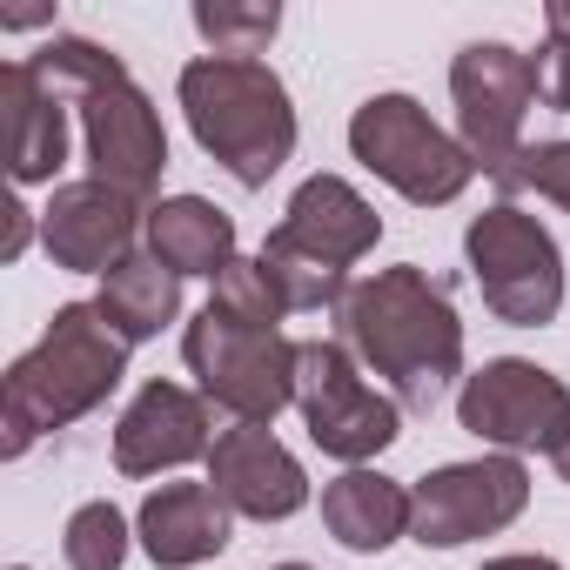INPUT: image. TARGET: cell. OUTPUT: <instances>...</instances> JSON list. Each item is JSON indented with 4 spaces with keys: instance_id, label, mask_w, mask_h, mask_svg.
I'll use <instances>...</instances> for the list:
<instances>
[{
    "instance_id": "6da1fadb",
    "label": "cell",
    "mask_w": 570,
    "mask_h": 570,
    "mask_svg": "<svg viewBox=\"0 0 570 570\" xmlns=\"http://www.w3.org/2000/svg\"><path fill=\"white\" fill-rule=\"evenodd\" d=\"M336 316H343V350L363 356L410 416H430L463 376V323L443 282H430L423 268H383L356 282Z\"/></svg>"
},
{
    "instance_id": "7a4b0ae2",
    "label": "cell",
    "mask_w": 570,
    "mask_h": 570,
    "mask_svg": "<svg viewBox=\"0 0 570 570\" xmlns=\"http://www.w3.org/2000/svg\"><path fill=\"white\" fill-rule=\"evenodd\" d=\"M61 101L75 95L81 101V128H88V161H95V181L148 202L161 168H168V135L148 108V95L128 81L121 55L95 48V41H48L35 61H28Z\"/></svg>"
},
{
    "instance_id": "3957f363",
    "label": "cell",
    "mask_w": 570,
    "mask_h": 570,
    "mask_svg": "<svg viewBox=\"0 0 570 570\" xmlns=\"http://www.w3.org/2000/svg\"><path fill=\"white\" fill-rule=\"evenodd\" d=\"M121 376H128V343L108 330V316L95 303L55 309V330L8 370V390H0L8 456H21L35 436L68 430L75 416H88L95 403H108V390Z\"/></svg>"
},
{
    "instance_id": "277c9868",
    "label": "cell",
    "mask_w": 570,
    "mask_h": 570,
    "mask_svg": "<svg viewBox=\"0 0 570 570\" xmlns=\"http://www.w3.org/2000/svg\"><path fill=\"white\" fill-rule=\"evenodd\" d=\"M181 108L195 141L242 181L262 188L282 161L296 155V108L289 88H282L262 61H222L202 55L181 68Z\"/></svg>"
},
{
    "instance_id": "5b68a950",
    "label": "cell",
    "mask_w": 570,
    "mask_h": 570,
    "mask_svg": "<svg viewBox=\"0 0 570 570\" xmlns=\"http://www.w3.org/2000/svg\"><path fill=\"white\" fill-rule=\"evenodd\" d=\"M181 356L202 376V396L215 410H228L235 423H275L296 403L303 343H289L282 330H242V323L202 309L181 336Z\"/></svg>"
},
{
    "instance_id": "8992f818",
    "label": "cell",
    "mask_w": 570,
    "mask_h": 570,
    "mask_svg": "<svg viewBox=\"0 0 570 570\" xmlns=\"http://www.w3.org/2000/svg\"><path fill=\"white\" fill-rule=\"evenodd\" d=\"M470 248V268H476V289L490 303L497 323H517V330H543L557 309H563V255L550 242V228L510 202L483 208L463 235Z\"/></svg>"
},
{
    "instance_id": "52a82bcc",
    "label": "cell",
    "mask_w": 570,
    "mask_h": 570,
    "mask_svg": "<svg viewBox=\"0 0 570 570\" xmlns=\"http://www.w3.org/2000/svg\"><path fill=\"white\" fill-rule=\"evenodd\" d=\"M350 148H356V161H363L370 175H383L396 195H410V202H423V208L456 202V195L470 188V175H476L470 148L450 141L410 95H376V101H363L356 121H350Z\"/></svg>"
},
{
    "instance_id": "ba28073f",
    "label": "cell",
    "mask_w": 570,
    "mask_h": 570,
    "mask_svg": "<svg viewBox=\"0 0 570 570\" xmlns=\"http://www.w3.org/2000/svg\"><path fill=\"white\" fill-rule=\"evenodd\" d=\"M450 95H456V135L470 161L490 181H503L510 161L523 155V115L543 101L537 55H517L503 41H470L450 68Z\"/></svg>"
},
{
    "instance_id": "9c48e42d",
    "label": "cell",
    "mask_w": 570,
    "mask_h": 570,
    "mask_svg": "<svg viewBox=\"0 0 570 570\" xmlns=\"http://www.w3.org/2000/svg\"><path fill=\"white\" fill-rule=\"evenodd\" d=\"M296 410L316 436L323 456L336 463H356L390 450L403 436V410L396 396H376L363 376H356V356L343 343H303V363H296Z\"/></svg>"
},
{
    "instance_id": "30bf717a",
    "label": "cell",
    "mask_w": 570,
    "mask_h": 570,
    "mask_svg": "<svg viewBox=\"0 0 570 570\" xmlns=\"http://www.w3.org/2000/svg\"><path fill=\"white\" fill-rule=\"evenodd\" d=\"M530 503V476L517 456H476V463H450L436 476H423L410 490V537L423 550H450L470 537H490L503 523H517Z\"/></svg>"
},
{
    "instance_id": "8fae6325",
    "label": "cell",
    "mask_w": 570,
    "mask_h": 570,
    "mask_svg": "<svg viewBox=\"0 0 570 570\" xmlns=\"http://www.w3.org/2000/svg\"><path fill=\"white\" fill-rule=\"evenodd\" d=\"M456 416H463V430L483 436V443H503V450H543V456H550L557 436L570 430V390H563L550 370L503 356V363H483V370L463 383Z\"/></svg>"
},
{
    "instance_id": "7c38bea8",
    "label": "cell",
    "mask_w": 570,
    "mask_h": 570,
    "mask_svg": "<svg viewBox=\"0 0 570 570\" xmlns=\"http://www.w3.org/2000/svg\"><path fill=\"white\" fill-rule=\"evenodd\" d=\"M208 490H215L228 510L262 517V523L296 517V510L309 503V476H303V463L275 443L268 423H235V430L215 436V450H208Z\"/></svg>"
},
{
    "instance_id": "4fadbf2b",
    "label": "cell",
    "mask_w": 570,
    "mask_h": 570,
    "mask_svg": "<svg viewBox=\"0 0 570 570\" xmlns=\"http://www.w3.org/2000/svg\"><path fill=\"white\" fill-rule=\"evenodd\" d=\"M215 450V416L208 396H188L181 383H148L121 423H115V470L121 476H161Z\"/></svg>"
},
{
    "instance_id": "5bb4252c",
    "label": "cell",
    "mask_w": 570,
    "mask_h": 570,
    "mask_svg": "<svg viewBox=\"0 0 570 570\" xmlns=\"http://www.w3.org/2000/svg\"><path fill=\"white\" fill-rule=\"evenodd\" d=\"M141 202L108 188V181H68L55 188L48 215H41V242L61 268H115L135 255V235H141Z\"/></svg>"
},
{
    "instance_id": "9a60e30c",
    "label": "cell",
    "mask_w": 570,
    "mask_h": 570,
    "mask_svg": "<svg viewBox=\"0 0 570 570\" xmlns=\"http://www.w3.org/2000/svg\"><path fill=\"white\" fill-rule=\"evenodd\" d=\"M275 235L289 242V248H303V255H316V262H330V268L350 275V262H363L376 248L383 222H376V208L343 175H309L296 188V202H289V215H282Z\"/></svg>"
},
{
    "instance_id": "2e32d148",
    "label": "cell",
    "mask_w": 570,
    "mask_h": 570,
    "mask_svg": "<svg viewBox=\"0 0 570 570\" xmlns=\"http://www.w3.org/2000/svg\"><path fill=\"white\" fill-rule=\"evenodd\" d=\"M0 128H8L14 181H55V168L68 161V108L28 61L0 68Z\"/></svg>"
},
{
    "instance_id": "e0dca14e",
    "label": "cell",
    "mask_w": 570,
    "mask_h": 570,
    "mask_svg": "<svg viewBox=\"0 0 570 570\" xmlns=\"http://www.w3.org/2000/svg\"><path fill=\"white\" fill-rule=\"evenodd\" d=\"M141 543H148L155 563L188 570V563H202L228 543V503L208 483H161L141 503Z\"/></svg>"
},
{
    "instance_id": "ac0fdd59",
    "label": "cell",
    "mask_w": 570,
    "mask_h": 570,
    "mask_svg": "<svg viewBox=\"0 0 570 570\" xmlns=\"http://www.w3.org/2000/svg\"><path fill=\"white\" fill-rule=\"evenodd\" d=\"M323 523L343 550H390L403 530H410V490L390 483L383 470H343L330 490H323Z\"/></svg>"
},
{
    "instance_id": "d6986e66",
    "label": "cell",
    "mask_w": 570,
    "mask_h": 570,
    "mask_svg": "<svg viewBox=\"0 0 570 570\" xmlns=\"http://www.w3.org/2000/svg\"><path fill=\"white\" fill-rule=\"evenodd\" d=\"M95 309L108 316V330H115L121 343H148V336H155L161 323H175V309H181V275H175L155 248H135L128 262L108 268Z\"/></svg>"
},
{
    "instance_id": "ffe728a7",
    "label": "cell",
    "mask_w": 570,
    "mask_h": 570,
    "mask_svg": "<svg viewBox=\"0 0 570 570\" xmlns=\"http://www.w3.org/2000/svg\"><path fill=\"white\" fill-rule=\"evenodd\" d=\"M148 248L175 275H222L235 262V222L202 195H175L148 208Z\"/></svg>"
},
{
    "instance_id": "44dd1931",
    "label": "cell",
    "mask_w": 570,
    "mask_h": 570,
    "mask_svg": "<svg viewBox=\"0 0 570 570\" xmlns=\"http://www.w3.org/2000/svg\"><path fill=\"white\" fill-rule=\"evenodd\" d=\"M255 262L268 268L282 309H343V296H350V275H343V268H330V262H316V255L289 248L282 235H268Z\"/></svg>"
},
{
    "instance_id": "7402d4cb",
    "label": "cell",
    "mask_w": 570,
    "mask_h": 570,
    "mask_svg": "<svg viewBox=\"0 0 570 570\" xmlns=\"http://www.w3.org/2000/svg\"><path fill=\"white\" fill-rule=\"evenodd\" d=\"M195 28L202 41L222 55V61H255L268 48V35L282 28V8L268 0V8H228V0H202L195 8Z\"/></svg>"
},
{
    "instance_id": "603a6c76",
    "label": "cell",
    "mask_w": 570,
    "mask_h": 570,
    "mask_svg": "<svg viewBox=\"0 0 570 570\" xmlns=\"http://www.w3.org/2000/svg\"><path fill=\"white\" fill-rule=\"evenodd\" d=\"M208 309L228 316V323H242V330H275L282 316H289L262 262H228V268L215 275V303H208Z\"/></svg>"
},
{
    "instance_id": "cb8c5ba5",
    "label": "cell",
    "mask_w": 570,
    "mask_h": 570,
    "mask_svg": "<svg viewBox=\"0 0 570 570\" xmlns=\"http://www.w3.org/2000/svg\"><path fill=\"white\" fill-rule=\"evenodd\" d=\"M61 550H68V570H121V557H128V517L115 503H81L68 517Z\"/></svg>"
},
{
    "instance_id": "d4e9b609",
    "label": "cell",
    "mask_w": 570,
    "mask_h": 570,
    "mask_svg": "<svg viewBox=\"0 0 570 570\" xmlns=\"http://www.w3.org/2000/svg\"><path fill=\"white\" fill-rule=\"evenodd\" d=\"M497 188H510V195H543V202L570 208V141H537V148H523Z\"/></svg>"
},
{
    "instance_id": "484cf974",
    "label": "cell",
    "mask_w": 570,
    "mask_h": 570,
    "mask_svg": "<svg viewBox=\"0 0 570 570\" xmlns=\"http://www.w3.org/2000/svg\"><path fill=\"white\" fill-rule=\"evenodd\" d=\"M543 55H537V68H543V108L550 115H570V0H550L543 8Z\"/></svg>"
},
{
    "instance_id": "4316f807",
    "label": "cell",
    "mask_w": 570,
    "mask_h": 570,
    "mask_svg": "<svg viewBox=\"0 0 570 570\" xmlns=\"http://www.w3.org/2000/svg\"><path fill=\"white\" fill-rule=\"evenodd\" d=\"M483 570H563V563H550V557H490Z\"/></svg>"
},
{
    "instance_id": "83f0119b",
    "label": "cell",
    "mask_w": 570,
    "mask_h": 570,
    "mask_svg": "<svg viewBox=\"0 0 570 570\" xmlns=\"http://www.w3.org/2000/svg\"><path fill=\"white\" fill-rule=\"evenodd\" d=\"M48 8H21V14H0V28H41Z\"/></svg>"
},
{
    "instance_id": "f1b7e54d",
    "label": "cell",
    "mask_w": 570,
    "mask_h": 570,
    "mask_svg": "<svg viewBox=\"0 0 570 570\" xmlns=\"http://www.w3.org/2000/svg\"><path fill=\"white\" fill-rule=\"evenodd\" d=\"M550 463H557V476H563V483H570V430H563V436H557V450H550Z\"/></svg>"
},
{
    "instance_id": "f546056e",
    "label": "cell",
    "mask_w": 570,
    "mask_h": 570,
    "mask_svg": "<svg viewBox=\"0 0 570 570\" xmlns=\"http://www.w3.org/2000/svg\"><path fill=\"white\" fill-rule=\"evenodd\" d=\"M275 570H309V563H275Z\"/></svg>"
},
{
    "instance_id": "4dcf8cb0",
    "label": "cell",
    "mask_w": 570,
    "mask_h": 570,
    "mask_svg": "<svg viewBox=\"0 0 570 570\" xmlns=\"http://www.w3.org/2000/svg\"><path fill=\"white\" fill-rule=\"evenodd\" d=\"M14 570H28V563H14Z\"/></svg>"
}]
</instances>
